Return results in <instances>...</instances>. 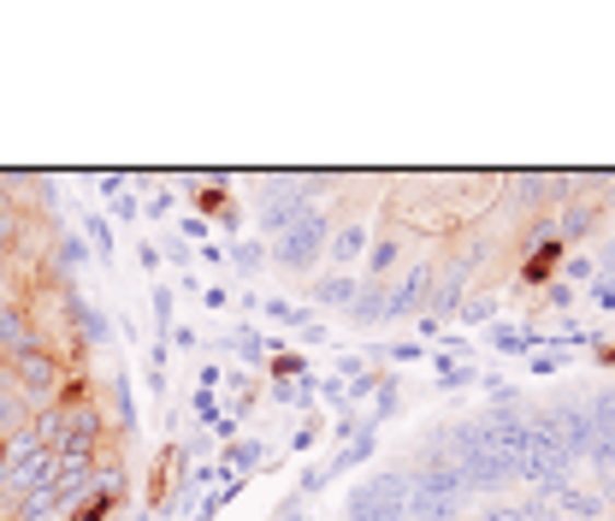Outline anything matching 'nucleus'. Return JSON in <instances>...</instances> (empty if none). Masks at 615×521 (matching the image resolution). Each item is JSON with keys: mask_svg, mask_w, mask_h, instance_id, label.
I'll return each instance as SVG.
<instances>
[{"mask_svg": "<svg viewBox=\"0 0 615 521\" xmlns=\"http://www.w3.org/2000/svg\"><path fill=\"white\" fill-rule=\"evenodd\" d=\"M462 474L450 468V462H438V468H420L408 474V521H450L462 503Z\"/></svg>", "mask_w": 615, "mask_h": 521, "instance_id": "nucleus-1", "label": "nucleus"}, {"mask_svg": "<svg viewBox=\"0 0 615 521\" xmlns=\"http://www.w3.org/2000/svg\"><path fill=\"white\" fill-rule=\"evenodd\" d=\"M314 196H320V178H272L267 190H260V208H255L260 231H272V238L290 231L308 208H314Z\"/></svg>", "mask_w": 615, "mask_h": 521, "instance_id": "nucleus-2", "label": "nucleus"}, {"mask_svg": "<svg viewBox=\"0 0 615 521\" xmlns=\"http://www.w3.org/2000/svg\"><path fill=\"white\" fill-rule=\"evenodd\" d=\"M326 238H332V225H326V213L320 208H308L290 231H278L272 238V260L278 267H290V273H308L320 255H326Z\"/></svg>", "mask_w": 615, "mask_h": 521, "instance_id": "nucleus-3", "label": "nucleus"}, {"mask_svg": "<svg viewBox=\"0 0 615 521\" xmlns=\"http://www.w3.org/2000/svg\"><path fill=\"white\" fill-rule=\"evenodd\" d=\"M408 516V474H373L349 491V521H397Z\"/></svg>", "mask_w": 615, "mask_h": 521, "instance_id": "nucleus-4", "label": "nucleus"}, {"mask_svg": "<svg viewBox=\"0 0 615 521\" xmlns=\"http://www.w3.org/2000/svg\"><path fill=\"white\" fill-rule=\"evenodd\" d=\"M36 350H54L48 332H42V321H36V309L31 302H19V297H0V356L24 361Z\"/></svg>", "mask_w": 615, "mask_h": 521, "instance_id": "nucleus-5", "label": "nucleus"}, {"mask_svg": "<svg viewBox=\"0 0 615 521\" xmlns=\"http://www.w3.org/2000/svg\"><path fill=\"white\" fill-rule=\"evenodd\" d=\"M7 380H12V391H19L31 409H48V397H60V385H66V368H60V356L54 350H36V356L12 361Z\"/></svg>", "mask_w": 615, "mask_h": 521, "instance_id": "nucleus-6", "label": "nucleus"}, {"mask_svg": "<svg viewBox=\"0 0 615 521\" xmlns=\"http://www.w3.org/2000/svg\"><path fill=\"white\" fill-rule=\"evenodd\" d=\"M432 302V267H415L403 279H385V321H403V314H420Z\"/></svg>", "mask_w": 615, "mask_h": 521, "instance_id": "nucleus-7", "label": "nucleus"}, {"mask_svg": "<svg viewBox=\"0 0 615 521\" xmlns=\"http://www.w3.org/2000/svg\"><path fill=\"white\" fill-rule=\"evenodd\" d=\"M255 462H267V444H255V439H231L225 451H219V468H225V481H243Z\"/></svg>", "mask_w": 615, "mask_h": 521, "instance_id": "nucleus-8", "label": "nucleus"}, {"mask_svg": "<svg viewBox=\"0 0 615 521\" xmlns=\"http://www.w3.org/2000/svg\"><path fill=\"white\" fill-rule=\"evenodd\" d=\"M349 314H356L361 326L385 321V279H361V291H356V302H349Z\"/></svg>", "mask_w": 615, "mask_h": 521, "instance_id": "nucleus-9", "label": "nucleus"}, {"mask_svg": "<svg viewBox=\"0 0 615 521\" xmlns=\"http://www.w3.org/2000/svg\"><path fill=\"white\" fill-rule=\"evenodd\" d=\"M361 291V279H349V273H326V279H314V302H332V309H349Z\"/></svg>", "mask_w": 615, "mask_h": 521, "instance_id": "nucleus-10", "label": "nucleus"}, {"mask_svg": "<svg viewBox=\"0 0 615 521\" xmlns=\"http://www.w3.org/2000/svg\"><path fill=\"white\" fill-rule=\"evenodd\" d=\"M361 250H368V231H361V225H344V231H332V238H326V255L344 260V267H349V260H361Z\"/></svg>", "mask_w": 615, "mask_h": 521, "instance_id": "nucleus-11", "label": "nucleus"}, {"mask_svg": "<svg viewBox=\"0 0 615 521\" xmlns=\"http://www.w3.org/2000/svg\"><path fill=\"white\" fill-rule=\"evenodd\" d=\"M31 415H36V409L19 397V391H12V380L0 385V432H7V439H12V432H19L24 421H31Z\"/></svg>", "mask_w": 615, "mask_h": 521, "instance_id": "nucleus-12", "label": "nucleus"}, {"mask_svg": "<svg viewBox=\"0 0 615 521\" xmlns=\"http://www.w3.org/2000/svg\"><path fill=\"white\" fill-rule=\"evenodd\" d=\"M54 260H60V267H71V273H78L83 260H90V243H83L78 231H54Z\"/></svg>", "mask_w": 615, "mask_h": 521, "instance_id": "nucleus-13", "label": "nucleus"}, {"mask_svg": "<svg viewBox=\"0 0 615 521\" xmlns=\"http://www.w3.org/2000/svg\"><path fill=\"white\" fill-rule=\"evenodd\" d=\"M438 385H444V391H462V385H474V368H467V361H450V356H438Z\"/></svg>", "mask_w": 615, "mask_h": 521, "instance_id": "nucleus-14", "label": "nucleus"}, {"mask_svg": "<svg viewBox=\"0 0 615 521\" xmlns=\"http://www.w3.org/2000/svg\"><path fill=\"white\" fill-rule=\"evenodd\" d=\"M19 238V208H12V190H7V178H0V250Z\"/></svg>", "mask_w": 615, "mask_h": 521, "instance_id": "nucleus-15", "label": "nucleus"}, {"mask_svg": "<svg viewBox=\"0 0 615 521\" xmlns=\"http://www.w3.org/2000/svg\"><path fill=\"white\" fill-rule=\"evenodd\" d=\"M391 267H397V243L385 238V243H373V250H368V273H373V279H385Z\"/></svg>", "mask_w": 615, "mask_h": 521, "instance_id": "nucleus-16", "label": "nucleus"}, {"mask_svg": "<svg viewBox=\"0 0 615 521\" xmlns=\"http://www.w3.org/2000/svg\"><path fill=\"white\" fill-rule=\"evenodd\" d=\"M83 231H90L95 255H101V260H107V255H113V231H107V220H101V213H83Z\"/></svg>", "mask_w": 615, "mask_h": 521, "instance_id": "nucleus-17", "label": "nucleus"}, {"mask_svg": "<svg viewBox=\"0 0 615 521\" xmlns=\"http://www.w3.org/2000/svg\"><path fill=\"white\" fill-rule=\"evenodd\" d=\"M231 260H237V273H260V260H267V243H237V250H231Z\"/></svg>", "mask_w": 615, "mask_h": 521, "instance_id": "nucleus-18", "label": "nucleus"}, {"mask_svg": "<svg viewBox=\"0 0 615 521\" xmlns=\"http://www.w3.org/2000/svg\"><path fill=\"white\" fill-rule=\"evenodd\" d=\"M592 302H597V309H615V267H604L592 279Z\"/></svg>", "mask_w": 615, "mask_h": 521, "instance_id": "nucleus-19", "label": "nucleus"}, {"mask_svg": "<svg viewBox=\"0 0 615 521\" xmlns=\"http://www.w3.org/2000/svg\"><path fill=\"white\" fill-rule=\"evenodd\" d=\"M556 498H562V503H568V510H575V516H585V521H592L597 510H604V503H597V498H585V491H568V486L556 491Z\"/></svg>", "mask_w": 615, "mask_h": 521, "instance_id": "nucleus-20", "label": "nucleus"}, {"mask_svg": "<svg viewBox=\"0 0 615 521\" xmlns=\"http://www.w3.org/2000/svg\"><path fill=\"white\" fill-rule=\"evenodd\" d=\"M556 190H562V184H556V178H521V190H515V196H521V201H538V196L550 201Z\"/></svg>", "mask_w": 615, "mask_h": 521, "instance_id": "nucleus-21", "label": "nucleus"}, {"mask_svg": "<svg viewBox=\"0 0 615 521\" xmlns=\"http://www.w3.org/2000/svg\"><path fill=\"white\" fill-rule=\"evenodd\" d=\"M497 350H538V332H497Z\"/></svg>", "mask_w": 615, "mask_h": 521, "instance_id": "nucleus-22", "label": "nucleus"}, {"mask_svg": "<svg viewBox=\"0 0 615 521\" xmlns=\"http://www.w3.org/2000/svg\"><path fill=\"white\" fill-rule=\"evenodd\" d=\"M592 231V208H568V220H562V238L575 243V238H585Z\"/></svg>", "mask_w": 615, "mask_h": 521, "instance_id": "nucleus-23", "label": "nucleus"}, {"mask_svg": "<svg viewBox=\"0 0 615 521\" xmlns=\"http://www.w3.org/2000/svg\"><path fill=\"white\" fill-rule=\"evenodd\" d=\"M479 521H538V503H526V510H509L503 503V510H486Z\"/></svg>", "mask_w": 615, "mask_h": 521, "instance_id": "nucleus-24", "label": "nucleus"}, {"mask_svg": "<svg viewBox=\"0 0 615 521\" xmlns=\"http://www.w3.org/2000/svg\"><path fill=\"white\" fill-rule=\"evenodd\" d=\"M178 238L184 243H208V220H201V213H189V220L178 225Z\"/></svg>", "mask_w": 615, "mask_h": 521, "instance_id": "nucleus-25", "label": "nucleus"}, {"mask_svg": "<svg viewBox=\"0 0 615 521\" xmlns=\"http://www.w3.org/2000/svg\"><path fill=\"white\" fill-rule=\"evenodd\" d=\"M154 321H160V326H172V291H166V285L154 291Z\"/></svg>", "mask_w": 615, "mask_h": 521, "instance_id": "nucleus-26", "label": "nucleus"}, {"mask_svg": "<svg viewBox=\"0 0 615 521\" xmlns=\"http://www.w3.org/2000/svg\"><path fill=\"white\" fill-rule=\"evenodd\" d=\"M166 255L178 260V267H189V243H184V238H166Z\"/></svg>", "mask_w": 615, "mask_h": 521, "instance_id": "nucleus-27", "label": "nucleus"}, {"mask_svg": "<svg viewBox=\"0 0 615 521\" xmlns=\"http://www.w3.org/2000/svg\"><path fill=\"white\" fill-rule=\"evenodd\" d=\"M0 297H12V260H7V250H0Z\"/></svg>", "mask_w": 615, "mask_h": 521, "instance_id": "nucleus-28", "label": "nucleus"}, {"mask_svg": "<svg viewBox=\"0 0 615 521\" xmlns=\"http://www.w3.org/2000/svg\"><path fill=\"white\" fill-rule=\"evenodd\" d=\"M272 521H302V498H290V503H285V510H278Z\"/></svg>", "mask_w": 615, "mask_h": 521, "instance_id": "nucleus-29", "label": "nucleus"}, {"mask_svg": "<svg viewBox=\"0 0 615 521\" xmlns=\"http://www.w3.org/2000/svg\"><path fill=\"white\" fill-rule=\"evenodd\" d=\"M7 368H12V361H7V356H0V385H7Z\"/></svg>", "mask_w": 615, "mask_h": 521, "instance_id": "nucleus-30", "label": "nucleus"}, {"mask_svg": "<svg viewBox=\"0 0 615 521\" xmlns=\"http://www.w3.org/2000/svg\"><path fill=\"white\" fill-rule=\"evenodd\" d=\"M189 521H213V516H208V510H196V516H189Z\"/></svg>", "mask_w": 615, "mask_h": 521, "instance_id": "nucleus-31", "label": "nucleus"}, {"mask_svg": "<svg viewBox=\"0 0 615 521\" xmlns=\"http://www.w3.org/2000/svg\"><path fill=\"white\" fill-rule=\"evenodd\" d=\"M604 260H610V267H615V243H610V250H604Z\"/></svg>", "mask_w": 615, "mask_h": 521, "instance_id": "nucleus-32", "label": "nucleus"}]
</instances>
